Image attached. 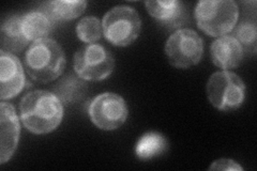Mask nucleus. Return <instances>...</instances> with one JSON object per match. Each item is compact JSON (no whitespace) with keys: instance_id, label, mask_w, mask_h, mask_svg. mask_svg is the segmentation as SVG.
Segmentation results:
<instances>
[{"instance_id":"nucleus-12","label":"nucleus","mask_w":257,"mask_h":171,"mask_svg":"<svg viewBox=\"0 0 257 171\" xmlns=\"http://www.w3.org/2000/svg\"><path fill=\"white\" fill-rule=\"evenodd\" d=\"M145 6L152 18L170 28L179 27L187 20L186 7L180 2L155 0V2H146Z\"/></svg>"},{"instance_id":"nucleus-10","label":"nucleus","mask_w":257,"mask_h":171,"mask_svg":"<svg viewBox=\"0 0 257 171\" xmlns=\"http://www.w3.org/2000/svg\"><path fill=\"white\" fill-rule=\"evenodd\" d=\"M20 122L10 103H0V164L11 159L20 140Z\"/></svg>"},{"instance_id":"nucleus-13","label":"nucleus","mask_w":257,"mask_h":171,"mask_svg":"<svg viewBox=\"0 0 257 171\" xmlns=\"http://www.w3.org/2000/svg\"><path fill=\"white\" fill-rule=\"evenodd\" d=\"M22 23L23 15H12L3 22L2 32H0L2 51L13 54L25 50L29 40L24 34Z\"/></svg>"},{"instance_id":"nucleus-4","label":"nucleus","mask_w":257,"mask_h":171,"mask_svg":"<svg viewBox=\"0 0 257 171\" xmlns=\"http://www.w3.org/2000/svg\"><path fill=\"white\" fill-rule=\"evenodd\" d=\"M103 35L115 46H127L139 38L142 21L134 8L117 6L110 9L103 18Z\"/></svg>"},{"instance_id":"nucleus-7","label":"nucleus","mask_w":257,"mask_h":171,"mask_svg":"<svg viewBox=\"0 0 257 171\" xmlns=\"http://www.w3.org/2000/svg\"><path fill=\"white\" fill-rule=\"evenodd\" d=\"M115 67L114 57L100 44H86L74 56V71L84 80L106 79Z\"/></svg>"},{"instance_id":"nucleus-15","label":"nucleus","mask_w":257,"mask_h":171,"mask_svg":"<svg viewBox=\"0 0 257 171\" xmlns=\"http://www.w3.org/2000/svg\"><path fill=\"white\" fill-rule=\"evenodd\" d=\"M23 31L29 41L47 39L52 32L55 23L48 16L40 11H31L23 15Z\"/></svg>"},{"instance_id":"nucleus-3","label":"nucleus","mask_w":257,"mask_h":171,"mask_svg":"<svg viewBox=\"0 0 257 171\" xmlns=\"http://www.w3.org/2000/svg\"><path fill=\"white\" fill-rule=\"evenodd\" d=\"M238 16V5L232 0H204L194 10L198 28L211 37H223L234 30Z\"/></svg>"},{"instance_id":"nucleus-6","label":"nucleus","mask_w":257,"mask_h":171,"mask_svg":"<svg viewBox=\"0 0 257 171\" xmlns=\"http://www.w3.org/2000/svg\"><path fill=\"white\" fill-rule=\"evenodd\" d=\"M165 54L170 63L177 69L194 67L203 58V39L192 29H178L168 38L165 44Z\"/></svg>"},{"instance_id":"nucleus-20","label":"nucleus","mask_w":257,"mask_h":171,"mask_svg":"<svg viewBox=\"0 0 257 171\" xmlns=\"http://www.w3.org/2000/svg\"><path fill=\"white\" fill-rule=\"evenodd\" d=\"M209 170H243L237 161L227 159V158H221L213 161L211 166L209 167Z\"/></svg>"},{"instance_id":"nucleus-19","label":"nucleus","mask_w":257,"mask_h":171,"mask_svg":"<svg viewBox=\"0 0 257 171\" xmlns=\"http://www.w3.org/2000/svg\"><path fill=\"white\" fill-rule=\"evenodd\" d=\"M256 36L257 28L255 21H243L234 30V37L240 45L242 46L243 52H256Z\"/></svg>"},{"instance_id":"nucleus-5","label":"nucleus","mask_w":257,"mask_h":171,"mask_svg":"<svg viewBox=\"0 0 257 171\" xmlns=\"http://www.w3.org/2000/svg\"><path fill=\"white\" fill-rule=\"evenodd\" d=\"M209 102L222 111L235 110L245 99V85L237 74L229 71L215 72L207 83Z\"/></svg>"},{"instance_id":"nucleus-17","label":"nucleus","mask_w":257,"mask_h":171,"mask_svg":"<svg viewBox=\"0 0 257 171\" xmlns=\"http://www.w3.org/2000/svg\"><path fill=\"white\" fill-rule=\"evenodd\" d=\"M76 35L84 43L92 44L99 41L103 35L102 23L94 16H86L76 25Z\"/></svg>"},{"instance_id":"nucleus-2","label":"nucleus","mask_w":257,"mask_h":171,"mask_svg":"<svg viewBox=\"0 0 257 171\" xmlns=\"http://www.w3.org/2000/svg\"><path fill=\"white\" fill-rule=\"evenodd\" d=\"M28 75L37 83L47 84L57 79L66 68L62 47L53 39L35 41L24 57Z\"/></svg>"},{"instance_id":"nucleus-18","label":"nucleus","mask_w":257,"mask_h":171,"mask_svg":"<svg viewBox=\"0 0 257 171\" xmlns=\"http://www.w3.org/2000/svg\"><path fill=\"white\" fill-rule=\"evenodd\" d=\"M56 88V93L64 103H71L78 100L85 93V84L74 76L68 75L62 79Z\"/></svg>"},{"instance_id":"nucleus-9","label":"nucleus","mask_w":257,"mask_h":171,"mask_svg":"<svg viewBox=\"0 0 257 171\" xmlns=\"http://www.w3.org/2000/svg\"><path fill=\"white\" fill-rule=\"evenodd\" d=\"M25 87V75L20 59L15 55L0 51V97L10 100Z\"/></svg>"},{"instance_id":"nucleus-16","label":"nucleus","mask_w":257,"mask_h":171,"mask_svg":"<svg viewBox=\"0 0 257 171\" xmlns=\"http://www.w3.org/2000/svg\"><path fill=\"white\" fill-rule=\"evenodd\" d=\"M168 148L166 138L160 133L149 132L144 134L135 146V154L142 160H148L162 155Z\"/></svg>"},{"instance_id":"nucleus-14","label":"nucleus","mask_w":257,"mask_h":171,"mask_svg":"<svg viewBox=\"0 0 257 171\" xmlns=\"http://www.w3.org/2000/svg\"><path fill=\"white\" fill-rule=\"evenodd\" d=\"M87 3L78 0V2H69V0H57V2L44 3L40 11L45 13L55 24L57 22H66L74 20L82 15L86 10Z\"/></svg>"},{"instance_id":"nucleus-1","label":"nucleus","mask_w":257,"mask_h":171,"mask_svg":"<svg viewBox=\"0 0 257 171\" xmlns=\"http://www.w3.org/2000/svg\"><path fill=\"white\" fill-rule=\"evenodd\" d=\"M21 119L29 132L43 135L59 126L63 118V105L59 97L45 90H35L23 97Z\"/></svg>"},{"instance_id":"nucleus-11","label":"nucleus","mask_w":257,"mask_h":171,"mask_svg":"<svg viewBox=\"0 0 257 171\" xmlns=\"http://www.w3.org/2000/svg\"><path fill=\"white\" fill-rule=\"evenodd\" d=\"M243 55L242 46L232 36L220 37L210 47L213 64L224 71L239 67L243 59Z\"/></svg>"},{"instance_id":"nucleus-8","label":"nucleus","mask_w":257,"mask_h":171,"mask_svg":"<svg viewBox=\"0 0 257 171\" xmlns=\"http://www.w3.org/2000/svg\"><path fill=\"white\" fill-rule=\"evenodd\" d=\"M88 115L92 123L103 131H114L121 126L128 115L127 106L121 96L104 92L90 101Z\"/></svg>"}]
</instances>
